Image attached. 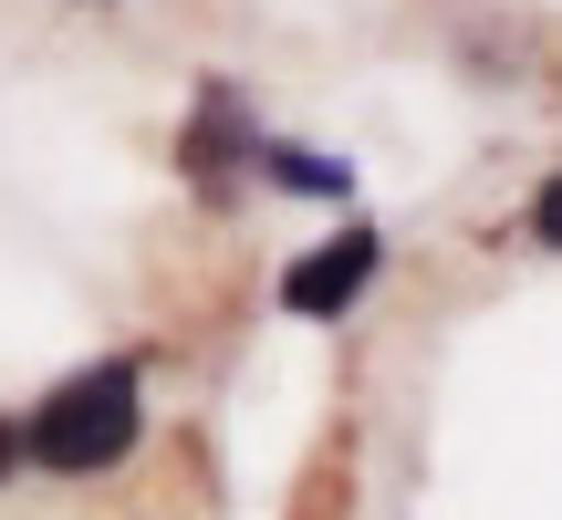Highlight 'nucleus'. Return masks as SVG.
I'll return each mask as SVG.
<instances>
[{"instance_id": "1", "label": "nucleus", "mask_w": 562, "mask_h": 520, "mask_svg": "<svg viewBox=\"0 0 562 520\" xmlns=\"http://www.w3.org/2000/svg\"><path fill=\"white\" fill-rule=\"evenodd\" d=\"M136 396H146V385H136V364H125V354H104V364H83V375H63L53 396H42V417H32V459L63 468V479L115 468L125 448H136V427H146Z\"/></svg>"}, {"instance_id": "2", "label": "nucleus", "mask_w": 562, "mask_h": 520, "mask_svg": "<svg viewBox=\"0 0 562 520\" xmlns=\"http://www.w3.org/2000/svg\"><path fill=\"white\" fill-rule=\"evenodd\" d=\"M375 260H385V240H375V229H344V240L302 250L292 271H281V302H292L302 323H323V313H344V302L375 281Z\"/></svg>"}, {"instance_id": "3", "label": "nucleus", "mask_w": 562, "mask_h": 520, "mask_svg": "<svg viewBox=\"0 0 562 520\" xmlns=\"http://www.w3.org/2000/svg\"><path fill=\"white\" fill-rule=\"evenodd\" d=\"M271 178L281 188H344V157L323 167V157H302V146H271Z\"/></svg>"}, {"instance_id": "4", "label": "nucleus", "mask_w": 562, "mask_h": 520, "mask_svg": "<svg viewBox=\"0 0 562 520\" xmlns=\"http://www.w3.org/2000/svg\"><path fill=\"white\" fill-rule=\"evenodd\" d=\"M531 240L562 250V178H542V199H531Z\"/></svg>"}, {"instance_id": "5", "label": "nucleus", "mask_w": 562, "mask_h": 520, "mask_svg": "<svg viewBox=\"0 0 562 520\" xmlns=\"http://www.w3.org/2000/svg\"><path fill=\"white\" fill-rule=\"evenodd\" d=\"M21 448H32V438H21V427H0V479H11V459H21Z\"/></svg>"}]
</instances>
